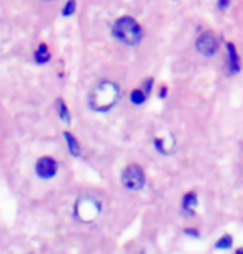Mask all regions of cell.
<instances>
[{
  "instance_id": "52a82bcc",
  "label": "cell",
  "mask_w": 243,
  "mask_h": 254,
  "mask_svg": "<svg viewBox=\"0 0 243 254\" xmlns=\"http://www.w3.org/2000/svg\"><path fill=\"white\" fill-rule=\"evenodd\" d=\"M227 49H228V71L230 73H237L240 70V60H238L237 50L233 44H227Z\"/></svg>"
},
{
  "instance_id": "ac0fdd59",
  "label": "cell",
  "mask_w": 243,
  "mask_h": 254,
  "mask_svg": "<svg viewBox=\"0 0 243 254\" xmlns=\"http://www.w3.org/2000/svg\"><path fill=\"white\" fill-rule=\"evenodd\" d=\"M237 253H238V254H243V248H240V249H238Z\"/></svg>"
},
{
  "instance_id": "277c9868",
  "label": "cell",
  "mask_w": 243,
  "mask_h": 254,
  "mask_svg": "<svg viewBox=\"0 0 243 254\" xmlns=\"http://www.w3.org/2000/svg\"><path fill=\"white\" fill-rule=\"evenodd\" d=\"M122 181L127 190H133V191L142 190L145 185V173L138 165H130V166H127L125 171H123Z\"/></svg>"
},
{
  "instance_id": "30bf717a",
  "label": "cell",
  "mask_w": 243,
  "mask_h": 254,
  "mask_svg": "<svg viewBox=\"0 0 243 254\" xmlns=\"http://www.w3.org/2000/svg\"><path fill=\"white\" fill-rule=\"evenodd\" d=\"M64 136H65L67 143H69V150H70V153H72L74 156H79V155H80V145H79V141L75 140L72 133H64Z\"/></svg>"
},
{
  "instance_id": "8992f818",
  "label": "cell",
  "mask_w": 243,
  "mask_h": 254,
  "mask_svg": "<svg viewBox=\"0 0 243 254\" xmlns=\"http://www.w3.org/2000/svg\"><path fill=\"white\" fill-rule=\"evenodd\" d=\"M57 161L54 160V158H50V156H44V158H40L39 161H37V165H35V171H37V175L40 176V178H52V176H55L57 173Z\"/></svg>"
},
{
  "instance_id": "e0dca14e",
  "label": "cell",
  "mask_w": 243,
  "mask_h": 254,
  "mask_svg": "<svg viewBox=\"0 0 243 254\" xmlns=\"http://www.w3.org/2000/svg\"><path fill=\"white\" fill-rule=\"evenodd\" d=\"M165 95H166V88L163 87V88L160 90V98H165Z\"/></svg>"
},
{
  "instance_id": "ba28073f",
  "label": "cell",
  "mask_w": 243,
  "mask_h": 254,
  "mask_svg": "<svg viewBox=\"0 0 243 254\" xmlns=\"http://www.w3.org/2000/svg\"><path fill=\"white\" fill-rule=\"evenodd\" d=\"M195 206H197V194H195V193L185 194L183 196V209H185V213H188L190 216H193V214H195V211H193Z\"/></svg>"
},
{
  "instance_id": "5b68a950",
  "label": "cell",
  "mask_w": 243,
  "mask_h": 254,
  "mask_svg": "<svg viewBox=\"0 0 243 254\" xmlns=\"http://www.w3.org/2000/svg\"><path fill=\"white\" fill-rule=\"evenodd\" d=\"M197 50L205 57H213L218 50V42L213 33L205 32L198 37L197 40Z\"/></svg>"
},
{
  "instance_id": "7c38bea8",
  "label": "cell",
  "mask_w": 243,
  "mask_h": 254,
  "mask_svg": "<svg viewBox=\"0 0 243 254\" xmlns=\"http://www.w3.org/2000/svg\"><path fill=\"white\" fill-rule=\"evenodd\" d=\"M232 243H233V239H232V236H223V238H220L217 241V248L218 249H227V248H230L232 246Z\"/></svg>"
},
{
  "instance_id": "7a4b0ae2",
  "label": "cell",
  "mask_w": 243,
  "mask_h": 254,
  "mask_svg": "<svg viewBox=\"0 0 243 254\" xmlns=\"http://www.w3.org/2000/svg\"><path fill=\"white\" fill-rule=\"evenodd\" d=\"M113 35L125 45H137L144 37L142 27L132 17H122L113 23Z\"/></svg>"
},
{
  "instance_id": "6da1fadb",
  "label": "cell",
  "mask_w": 243,
  "mask_h": 254,
  "mask_svg": "<svg viewBox=\"0 0 243 254\" xmlns=\"http://www.w3.org/2000/svg\"><path fill=\"white\" fill-rule=\"evenodd\" d=\"M120 90L112 81H100L88 95V107L95 112H108L118 102Z\"/></svg>"
},
{
  "instance_id": "4fadbf2b",
  "label": "cell",
  "mask_w": 243,
  "mask_h": 254,
  "mask_svg": "<svg viewBox=\"0 0 243 254\" xmlns=\"http://www.w3.org/2000/svg\"><path fill=\"white\" fill-rule=\"evenodd\" d=\"M74 12H75V0H69L67 5L64 7V10H62V13H64V17H70Z\"/></svg>"
},
{
  "instance_id": "5bb4252c",
  "label": "cell",
  "mask_w": 243,
  "mask_h": 254,
  "mask_svg": "<svg viewBox=\"0 0 243 254\" xmlns=\"http://www.w3.org/2000/svg\"><path fill=\"white\" fill-rule=\"evenodd\" d=\"M59 110H60V118L64 120L65 123H69L70 122V117H69V112H67L65 103L62 102V100H59Z\"/></svg>"
},
{
  "instance_id": "8fae6325",
  "label": "cell",
  "mask_w": 243,
  "mask_h": 254,
  "mask_svg": "<svg viewBox=\"0 0 243 254\" xmlns=\"http://www.w3.org/2000/svg\"><path fill=\"white\" fill-rule=\"evenodd\" d=\"M130 100L135 105H142L147 100V93L144 92V90H133V92L130 93Z\"/></svg>"
},
{
  "instance_id": "3957f363",
  "label": "cell",
  "mask_w": 243,
  "mask_h": 254,
  "mask_svg": "<svg viewBox=\"0 0 243 254\" xmlns=\"http://www.w3.org/2000/svg\"><path fill=\"white\" fill-rule=\"evenodd\" d=\"M100 208L102 206H100L98 199L92 198V196H82L80 199H77V204H75V214L83 223H90L98 216Z\"/></svg>"
},
{
  "instance_id": "9c48e42d",
  "label": "cell",
  "mask_w": 243,
  "mask_h": 254,
  "mask_svg": "<svg viewBox=\"0 0 243 254\" xmlns=\"http://www.w3.org/2000/svg\"><path fill=\"white\" fill-rule=\"evenodd\" d=\"M35 60L39 62V64H47V62L50 60V52L47 49L45 44H40L39 49L35 52Z\"/></svg>"
},
{
  "instance_id": "2e32d148",
  "label": "cell",
  "mask_w": 243,
  "mask_h": 254,
  "mask_svg": "<svg viewBox=\"0 0 243 254\" xmlns=\"http://www.w3.org/2000/svg\"><path fill=\"white\" fill-rule=\"evenodd\" d=\"M187 234H190V236H195V238H198L200 234H198V231H193V229H187V231H185Z\"/></svg>"
},
{
  "instance_id": "9a60e30c",
  "label": "cell",
  "mask_w": 243,
  "mask_h": 254,
  "mask_svg": "<svg viewBox=\"0 0 243 254\" xmlns=\"http://www.w3.org/2000/svg\"><path fill=\"white\" fill-rule=\"evenodd\" d=\"M228 5H230V0H218V8L220 10H225Z\"/></svg>"
}]
</instances>
